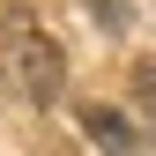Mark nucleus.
I'll return each instance as SVG.
<instances>
[{"label":"nucleus","mask_w":156,"mask_h":156,"mask_svg":"<svg viewBox=\"0 0 156 156\" xmlns=\"http://www.w3.org/2000/svg\"><path fill=\"white\" fill-rule=\"evenodd\" d=\"M82 8H89L104 30H126V23H134V0H82Z\"/></svg>","instance_id":"obj_4"},{"label":"nucleus","mask_w":156,"mask_h":156,"mask_svg":"<svg viewBox=\"0 0 156 156\" xmlns=\"http://www.w3.org/2000/svg\"><path fill=\"white\" fill-rule=\"evenodd\" d=\"M134 104H141V119L156 126V60H134Z\"/></svg>","instance_id":"obj_3"},{"label":"nucleus","mask_w":156,"mask_h":156,"mask_svg":"<svg viewBox=\"0 0 156 156\" xmlns=\"http://www.w3.org/2000/svg\"><path fill=\"white\" fill-rule=\"evenodd\" d=\"M0 52H8V74L23 82L30 104H60V89H67V60H60V45H52L23 8L0 15Z\"/></svg>","instance_id":"obj_1"},{"label":"nucleus","mask_w":156,"mask_h":156,"mask_svg":"<svg viewBox=\"0 0 156 156\" xmlns=\"http://www.w3.org/2000/svg\"><path fill=\"white\" fill-rule=\"evenodd\" d=\"M82 134H89L104 156H141V134H134L112 104H82Z\"/></svg>","instance_id":"obj_2"}]
</instances>
